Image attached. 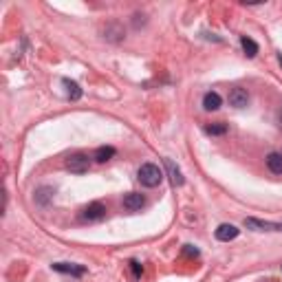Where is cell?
<instances>
[{"label": "cell", "instance_id": "obj_15", "mask_svg": "<svg viewBox=\"0 0 282 282\" xmlns=\"http://www.w3.org/2000/svg\"><path fill=\"white\" fill-rule=\"evenodd\" d=\"M240 46H243V51H245L247 58H256V55H258V44L253 42L251 38L243 36V38H240Z\"/></svg>", "mask_w": 282, "mask_h": 282}, {"label": "cell", "instance_id": "obj_10", "mask_svg": "<svg viewBox=\"0 0 282 282\" xmlns=\"http://www.w3.org/2000/svg\"><path fill=\"white\" fill-rule=\"evenodd\" d=\"M220 104H223V99H220V95H218L216 91L205 93V97H203V108L205 110H218Z\"/></svg>", "mask_w": 282, "mask_h": 282}, {"label": "cell", "instance_id": "obj_14", "mask_svg": "<svg viewBox=\"0 0 282 282\" xmlns=\"http://www.w3.org/2000/svg\"><path fill=\"white\" fill-rule=\"evenodd\" d=\"M112 157H115V148L112 146H99L95 150V154H93V159L99 161V163H104V161H108Z\"/></svg>", "mask_w": 282, "mask_h": 282}, {"label": "cell", "instance_id": "obj_9", "mask_svg": "<svg viewBox=\"0 0 282 282\" xmlns=\"http://www.w3.org/2000/svg\"><path fill=\"white\" fill-rule=\"evenodd\" d=\"M144 205H146V199L141 196V194H137V192H130V194H126V196H124V207L128 212H137Z\"/></svg>", "mask_w": 282, "mask_h": 282}, {"label": "cell", "instance_id": "obj_2", "mask_svg": "<svg viewBox=\"0 0 282 282\" xmlns=\"http://www.w3.org/2000/svg\"><path fill=\"white\" fill-rule=\"evenodd\" d=\"M245 227L251 232H282V223H271V220L260 218H245Z\"/></svg>", "mask_w": 282, "mask_h": 282}, {"label": "cell", "instance_id": "obj_1", "mask_svg": "<svg viewBox=\"0 0 282 282\" xmlns=\"http://www.w3.org/2000/svg\"><path fill=\"white\" fill-rule=\"evenodd\" d=\"M137 179L144 187H157L161 181H163V172H161V167L154 165V163H144L137 172Z\"/></svg>", "mask_w": 282, "mask_h": 282}, {"label": "cell", "instance_id": "obj_7", "mask_svg": "<svg viewBox=\"0 0 282 282\" xmlns=\"http://www.w3.org/2000/svg\"><path fill=\"white\" fill-rule=\"evenodd\" d=\"M53 187H49V185H42V187H38L36 190V194H33V201H36V205H40V207H46L53 201Z\"/></svg>", "mask_w": 282, "mask_h": 282}, {"label": "cell", "instance_id": "obj_5", "mask_svg": "<svg viewBox=\"0 0 282 282\" xmlns=\"http://www.w3.org/2000/svg\"><path fill=\"white\" fill-rule=\"evenodd\" d=\"M238 234H240L238 227L236 225H230V223H223V225L216 227V238L220 240V243H230V240L238 238Z\"/></svg>", "mask_w": 282, "mask_h": 282}, {"label": "cell", "instance_id": "obj_3", "mask_svg": "<svg viewBox=\"0 0 282 282\" xmlns=\"http://www.w3.org/2000/svg\"><path fill=\"white\" fill-rule=\"evenodd\" d=\"M89 157L86 154H82V152H75V154H71L69 159H66V170H71V172H75V174H82V172H86L89 170Z\"/></svg>", "mask_w": 282, "mask_h": 282}, {"label": "cell", "instance_id": "obj_20", "mask_svg": "<svg viewBox=\"0 0 282 282\" xmlns=\"http://www.w3.org/2000/svg\"><path fill=\"white\" fill-rule=\"evenodd\" d=\"M280 124H282V110H280Z\"/></svg>", "mask_w": 282, "mask_h": 282}, {"label": "cell", "instance_id": "obj_11", "mask_svg": "<svg viewBox=\"0 0 282 282\" xmlns=\"http://www.w3.org/2000/svg\"><path fill=\"white\" fill-rule=\"evenodd\" d=\"M267 167L273 174H282V154L280 152H269L267 154Z\"/></svg>", "mask_w": 282, "mask_h": 282}, {"label": "cell", "instance_id": "obj_6", "mask_svg": "<svg viewBox=\"0 0 282 282\" xmlns=\"http://www.w3.org/2000/svg\"><path fill=\"white\" fill-rule=\"evenodd\" d=\"M230 104L234 108H245V106L249 104V93L245 89H232L230 91Z\"/></svg>", "mask_w": 282, "mask_h": 282}, {"label": "cell", "instance_id": "obj_19", "mask_svg": "<svg viewBox=\"0 0 282 282\" xmlns=\"http://www.w3.org/2000/svg\"><path fill=\"white\" fill-rule=\"evenodd\" d=\"M278 62L282 64V53H278Z\"/></svg>", "mask_w": 282, "mask_h": 282}, {"label": "cell", "instance_id": "obj_13", "mask_svg": "<svg viewBox=\"0 0 282 282\" xmlns=\"http://www.w3.org/2000/svg\"><path fill=\"white\" fill-rule=\"evenodd\" d=\"M62 84H64V89H66V95H69V99H79L82 97V89H79V84L77 82H73V79H62Z\"/></svg>", "mask_w": 282, "mask_h": 282}, {"label": "cell", "instance_id": "obj_16", "mask_svg": "<svg viewBox=\"0 0 282 282\" xmlns=\"http://www.w3.org/2000/svg\"><path fill=\"white\" fill-rule=\"evenodd\" d=\"M205 132H207V135H225V132H227V124H223V122L210 124V126H205Z\"/></svg>", "mask_w": 282, "mask_h": 282}, {"label": "cell", "instance_id": "obj_12", "mask_svg": "<svg viewBox=\"0 0 282 282\" xmlns=\"http://www.w3.org/2000/svg\"><path fill=\"white\" fill-rule=\"evenodd\" d=\"M165 167H167V174H170L172 185H183V174H181V170L174 165V161L165 159Z\"/></svg>", "mask_w": 282, "mask_h": 282}, {"label": "cell", "instance_id": "obj_17", "mask_svg": "<svg viewBox=\"0 0 282 282\" xmlns=\"http://www.w3.org/2000/svg\"><path fill=\"white\" fill-rule=\"evenodd\" d=\"M128 267H130V271H132V278H141V273H144V267H141L139 263H137V260H130V263H128Z\"/></svg>", "mask_w": 282, "mask_h": 282}, {"label": "cell", "instance_id": "obj_4", "mask_svg": "<svg viewBox=\"0 0 282 282\" xmlns=\"http://www.w3.org/2000/svg\"><path fill=\"white\" fill-rule=\"evenodd\" d=\"M106 216V205L102 203H89L82 210V218L89 220V223H95V220H102Z\"/></svg>", "mask_w": 282, "mask_h": 282}, {"label": "cell", "instance_id": "obj_18", "mask_svg": "<svg viewBox=\"0 0 282 282\" xmlns=\"http://www.w3.org/2000/svg\"><path fill=\"white\" fill-rule=\"evenodd\" d=\"M183 251L187 253V256H199V249H196V247H192V245H185Z\"/></svg>", "mask_w": 282, "mask_h": 282}, {"label": "cell", "instance_id": "obj_8", "mask_svg": "<svg viewBox=\"0 0 282 282\" xmlns=\"http://www.w3.org/2000/svg\"><path fill=\"white\" fill-rule=\"evenodd\" d=\"M53 269H55L58 273H69V276H75V278H79V276H84V273H86V267L69 265V263H55V265H53Z\"/></svg>", "mask_w": 282, "mask_h": 282}]
</instances>
